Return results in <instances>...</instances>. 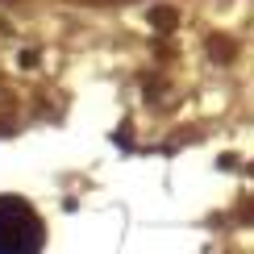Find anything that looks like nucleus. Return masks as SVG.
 <instances>
[{
	"label": "nucleus",
	"instance_id": "f257e3e1",
	"mask_svg": "<svg viewBox=\"0 0 254 254\" xmlns=\"http://www.w3.org/2000/svg\"><path fill=\"white\" fill-rule=\"evenodd\" d=\"M46 225L21 196H0V254H42Z\"/></svg>",
	"mask_w": 254,
	"mask_h": 254
}]
</instances>
